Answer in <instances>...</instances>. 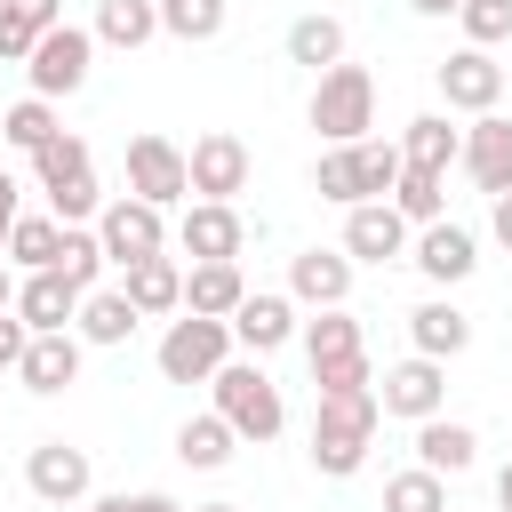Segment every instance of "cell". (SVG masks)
I'll use <instances>...</instances> for the list:
<instances>
[{
	"mask_svg": "<svg viewBox=\"0 0 512 512\" xmlns=\"http://www.w3.org/2000/svg\"><path fill=\"white\" fill-rule=\"evenodd\" d=\"M472 456H480V432L472 424H456V416H424L416 424V464L424 472L456 480V472H472Z\"/></svg>",
	"mask_w": 512,
	"mask_h": 512,
	"instance_id": "obj_23",
	"label": "cell"
},
{
	"mask_svg": "<svg viewBox=\"0 0 512 512\" xmlns=\"http://www.w3.org/2000/svg\"><path fill=\"white\" fill-rule=\"evenodd\" d=\"M400 144H376V136H360V144H328L320 152V168H312V192L320 200H336V208H360V200H392V184H400Z\"/></svg>",
	"mask_w": 512,
	"mask_h": 512,
	"instance_id": "obj_2",
	"label": "cell"
},
{
	"mask_svg": "<svg viewBox=\"0 0 512 512\" xmlns=\"http://www.w3.org/2000/svg\"><path fill=\"white\" fill-rule=\"evenodd\" d=\"M160 32L168 40H216L224 32V0H160Z\"/></svg>",
	"mask_w": 512,
	"mask_h": 512,
	"instance_id": "obj_37",
	"label": "cell"
},
{
	"mask_svg": "<svg viewBox=\"0 0 512 512\" xmlns=\"http://www.w3.org/2000/svg\"><path fill=\"white\" fill-rule=\"evenodd\" d=\"M32 176H40V192H64V184H80V176H96V168H88V144H80V136H48V144L32 152Z\"/></svg>",
	"mask_w": 512,
	"mask_h": 512,
	"instance_id": "obj_32",
	"label": "cell"
},
{
	"mask_svg": "<svg viewBox=\"0 0 512 512\" xmlns=\"http://www.w3.org/2000/svg\"><path fill=\"white\" fill-rule=\"evenodd\" d=\"M288 64H312V80H320L328 64H344V24H336L328 8L296 16V24H288Z\"/></svg>",
	"mask_w": 512,
	"mask_h": 512,
	"instance_id": "obj_29",
	"label": "cell"
},
{
	"mask_svg": "<svg viewBox=\"0 0 512 512\" xmlns=\"http://www.w3.org/2000/svg\"><path fill=\"white\" fill-rule=\"evenodd\" d=\"M312 128L328 144H360L376 128V80H368V64H328L312 80Z\"/></svg>",
	"mask_w": 512,
	"mask_h": 512,
	"instance_id": "obj_4",
	"label": "cell"
},
{
	"mask_svg": "<svg viewBox=\"0 0 512 512\" xmlns=\"http://www.w3.org/2000/svg\"><path fill=\"white\" fill-rule=\"evenodd\" d=\"M16 288H24V280H16V272H8V256H0V312H16Z\"/></svg>",
	"mask_w": 512,
	"mask_h": 512,
	"instance_id": "obj_45",
	"label": "cell"
},
{
	"mask_svg": "<svg viewBox=\"0 0 512 512\" xmlns=\"http://www.w3.org/2000/svg\"><path fill=\"white\" fill-rule=\"evenodd\" d=\"M160 376L168 384H208L224 360H232V320H200V312H184V320H168L160 328Z\"/></svg>",
	"mask_w": 512,
	"mask_h": 512,
	"instance_id": "obj_5",
	"label": "cell"
},
{
	"mask_svg": "<svg viewBox=\"0 0 512 512\" xmlns=\"http://www.w3.org/2000/svg\"><path fill=\"white\" fill-rule=\"evenodd\" d=\"M80 352H88V344H80L72 328H56V336H32V352H24V368H16V376H24V392H40V400H48V392L80 384Z\"/></svg>",
	"mask_w": 512,
	"mask_h": 512,
	"instance_id": "obj_22",
	"label": "cell"
},
{
	"mask_svg": "<svg viewBox=\"0 0 512 512\" xmlns=\"http://www.w3.org/2000/svg\"><path fill=\"white\" fill-rule=\"evenodd\" d=\"M176 248H184L192 264H240L248 224H240V208H232V200H192V208H184V224H176Z\"/></svg>",
	"mask_w": 512,
	"mask_h": 512,
	"instance_id": "obj_9",
	"label": "cell"
},
{
	"mask_svg": "<svg viewBox=\"0 0 512 512\" xmlns=\"http://www.w3.org/2000/svg\"><path fill=\"white\" fill-rule=\"evenodd\" d=\"M208 392H216V416L248 440V448H264V440H280V424H288V400H280V384L256 368V360H224L216 376H208Z\"/></svg>",
	"mask_w": 512,
	"mask_h": 512,
	"instance_id": "obj_3",
	"label": "cell"
},
{
	"mask_svg": "<svg viewBox=\"0 0 512 512\" xmlns=\"http://www.w3.org/2000/svg\"><path fill=\"white\" fill-rule=\"evenodd\" d=\"M192 512H240V504H192Z\"/></svg>",
	"mask_w": 512,
	"mask_h": 512,
	"instance_id": "obj_47",
	"label": "cell"
},
{
	"mask_svg": "<svg viewBox=\"0 0 512 512\" xmlns=\"http://www.w3.org/2000/svg\"><path fill=\"white\" fill-rule=\"evenodd\" d=\"M16 320H24L32 336H56V328L80 320V288H72L64 272H24V288H16Z\"/></svg>",
	"mask_w": 512,
	"mask_h": 512,
	"instance_id": "obj_19",
	"label": "cell"
},
{
	"mask_svg": "<svg viewBox=\"0 0 512 512\" xmlns=\"http://www.w3.org/2000/svg\"><path fill=\"white\" fill-rule=\"evenodd\" d=\"M440 104L448 112H496L504 104V64H496V48H456L448 64H440Z\"/></svg>",
	"mask_w": 512,
	"mask_h": 512,
	"instance_id": "obj_12",
	"label": "cell"
},
{
	"mask_svg": "<svg viewBox=\"0 0 512 512\" xmlns=\"http://www.w3.org/2000/svg\"><path fill=\"white\" fill-rule=\"evenodd\" d=\"M312 392H320V408H312V472L352 480L368 464L384 400H376V384H312Z\"/></svg>",
	"mask_w": 512,
	"mask_h": 512,
	"instance_id": "obj_1",
	"label": "cell"
},
{
	"mask_svg": "<svg viewBox=\"0 0 512 512\" xmlns=\"http://www.w3.org/2000/svg\"><path fill=\"white\" fill-rule=\"evenodd\" d=\"M48 272H64L80 296L96 288V272H104V240H96V224H64V248H56V264Z\"/></svg>",
	"mask_w": 512,
	"mask_h": 512,
	"instance_id": "obj_34",
	"label": "cell"
},
{
	"mask_svg": "<svg viewBox=\"0 0 512 512\" xmlns=\"http://www.w3.org/2000/svg\"><path fill=\"white\" fill-rule=\"evenodd\" d=\"M288 296L312 304V312H336V304L352 296V256H344V248H304V256H288Z\"/></svg>",
	"mask_w": 512,
	"mask_h": 512,
	"instance_id": "obj_18",
	"label": "cell"
},
{
	"mask_svg": "<svg viewBox=\"0 0 512 512\" xmlns=\"http://www.w3.org/2000/svg\"><path fill=\"white\" fill-rule=\"evenodd\" d=\"M24 488H32L40 504H88L96 464H88V448H72V440H40V448L24 456Z\"/></svg>",
	"mask_w": 512,
	"mask_h": 512,
	"instance_id": "obj_11",
	"label": "cell"
},
{
	"mask_svg": "<svg viewBox=\"0 0 512 512\" xmlns=\"http://www.w3.org/2000/svg\"><path fill=\"white\" fill-rule=\"evenodd\" d=\"M344 256H352V264H392V256H408V216H400L392 200L344 208Z\"/></svg>",
	"mask_w": 512,
	"mask_h": 512,
	"instance_id": "obj_15",
	"label": "cell"
},
{
	"mask_svg": "<svg viewBox=\"0 0 512 512\" xmlns=\"http://www.w3.org/2000/svg\"><path fill=\"white\" fill-rule=\"evenodd\" d=\"M392 208H400L408 224H440V216H448V176H432V168H400Z\"/></svg>",
	"mask_w": 512,
	"mask_h": 512,
	"instance_id": "obj_31",
	"label": "cell"
},
{
	"mask_svg": "<svg viewBox=\"0 0 512 512\" xmlns=\"http://www.w3.org/2000/svg\"><path fill=\"white\" fill-rule=\"evenodd\" d=\"M504 512H512V504H504Z\"/></svg>",
	"mask_w": 512,
	"mask_h": 512,
	"instance_id": "obj_49",
	"label": "cell"
},
{
	"mask_svg": "<svg viewBox=\"0 0 512 512\" xmlns=\"http://www.w3.org/2000/svg\"><path fill=\"white\" fill-rule=\"evenodd\" d=\"M32 48H40V32H32V24L0 0V64H32Z\"/></svg>",
	"mask_w": 512,
	"mask_h": 512,
	"instance_id": "obj_39",
	"label": "cell"
},
{
	"mask_svg": "<svg viewBox=\"0 0 512 512\" xmlns=\"http://www.w3.org/2000/svg\"><path fill=\"white\" fill-rule=\"evenodd\" d=\"M128 192L136 200H152V208H176V200H192V168H184V152L168 144V136H128Z\"/></svg>",
	"mask_w": 512,
	"mask_h": 512,
	"instance_id": "obj_8",
	"label": "cell"
},
{
	"mask_svg": "<svg viewBox=\"0 0 512 512\" xmlns=\"http://www.w3.org/2000/svg\"><path fill=\"white\" fill-rule=\"evenodd\" d=\"M456 168L472 176V192L504 200V192H512V120H504V112H480V120L464 128V160H456Z\"/></svg>",
	"mask_w": 512,
	"mask_h": 512,
	"instance_id": "obj_13",
	"label": "cell"
},
{
	"mask_svg": "<svg viewBox=\"0 0 512 512\" xmlns=\"http://www.w3.org/2000/svg\"><path fill=\"white\" fill-rule=\"evenodd\" d=\"M120 288H128V304H136L144 320L184 312V264H176V256H144V264H128V272H120Z\"/></svg>",
	"mask_w": 512,
	"mask_h": 512,
	"instance_id": "obj_25",
	"label": "cell"
},
{
	"mask_svg": "<svg viewBox=\"0 0 512 512\" xmlns=\"http://www.w3.org/2000/svg\"><path fill=\"white\" fill-rule=\"evenodd\" d=\"M0 136H8L16 152H40V144H48V136H64V128H56V104H48V96H24V104H8V112H0Z\"/></svg>",
	"mask_w": 512,
	"mask_h": 512,
	"instance_id": "obj_36",
	"label": "cell"
},
{
	"mask_svg": "<svg viewBox=\"0 0 512 512\" xmlns=\"http://www.w3.org/2000/svg\"><path fill=\"white\" fill-rule=\"evenodd\" d=\"M488 224H496V240H504V248H512V192H504V200H496V208H488Z\"/></svg>",
	"mask_w": 512,
	"mask_h": 512,
	"instance_id": "obj_43",
	"label": "cell"
},
{
	"mask_svg": "<svg viewBox=\"0 0 512 512\" xmlns=\"http://www.w3.org/2000/svg\"><path fill=\"white\" fill-rule=\"evenodd\" d=\"M240 296H248L240 264H192L184 272V312H200V320H232Z\"/></svg>",
	"mask_w": 512,
	"mask_h": 512,
	"instance_id": "obj_26",
	"label": "cell"
},
{
	"mask_svg": "<svg viewBox=\"0 0 512 512\" xmlns=\"http://www.w3.org/2000/svg\"><path fill=\"white\" fill-rule=\"evenodd\" d=\"M504 8H512V0H504Z\"/></svg>",
	"mask_w": 512,
	"mask_h": 512,
	"instance_id": "obj_48",
	"label": "cell"
},
{
	"mask_svg": "<svg viewBox=\"0 0 512 512\" xmlns=\"http://www.w3.org/2000/svg\"><path fill=\"white\" fill-rule=\"evenodd\" d=\"M416 16H464V0H408Z\"/></svg>",
	"mask_w": 512,
	"mask_h": 512,
	"instance_id": "obj_44",
	"label": "cell"
},
{
	"mask_svg": "<svg viewBox=\"0 0 512 512\" xmlns=\"http://www.w3.org/2000/svg\"><path fill=\"white\" fill-rule=\"evenodd\" d=\"M384 512H448V480L424 472V464H408V472L384 480Z\"/></svg>",
	"mask_w": 512,
	"mask_h": 512,
	"instance_id": "obj_35",
	"label": "cell"
},
{
	"mask_svg": "<svg viewBox=\"0 0 512 512\" xmlns=\"http://www.w3.org/2000/svg\"><path fill=\"white\" fill-rule=\"evenodd\" d=\"M96 240H104V264H144V256H168V208H152V200H136V192H120V200H104V216H96Z\"/></svg>",
	"mask_w": 512,
	"mask_h": 512,
	"instance_id": "obj_7",
	"label": "cell"
},
{
	"mask_svg": "<svg viewBox=\"0 0 512 512\" xmlns=\"http://www.w3.org/2000/svg\"><path fill=\"white\" fill-rule=\"evenodd\" d=\"M496 504H512V464H504V472H496Z\"/></svg>",
	"mask_w": 512,
	"mask_h": 512,
	"instance_id": "obj_46",
	"label": "cell"
},
{
	"mask_svg": "<svg viewBox=\"0 0 512 512\" xmlns=\"http://www.w3.org/2000/svg\"><path fill=\"white\" fill-rule=\"evenodd\" d=\"M376 400H384V416H408V424L440 416V408H448V360H424V352H408L400 368H384Z\"/></svg>",
	"mask_w": 512,
	"mask_h": 512,
	"instance_id": "obj_10",
	"label": "cell"
},
{
	"mask_svg": "<svg viewBox=\"0 0 512 512\" xmlns=\"http://www.w3.org/2000/svg\"><path fill=\"white\" fill-rule=\"evenodd\" d=\"M56 248H64V224H56V216H16V232H8V264L48 272V264H56Z\"/></svg>",
	"mask_w": 512,
	"mask_h": 512,
	"instance_id": "obj_33",
	"label": "cell"
},
{
	"mask_svg": "<svg viewBox=\"0 0 512 512\" xmlns=\"http://www.w3.org/2000/svg\"><path fill=\"white\" fill-rule=\"evenodd\" d=\"M408 264H416L432 288H456V280H472V272H480V240H472L464 224H448V216H440V224H424V232H416Z\"/></svg>",
	"mask_w": 512,
	"mask_h": 512,
	"instance_id": "obj_16",
	"label": "cell"
},
{
	"mask_svg": "<svg viewBox=\"0 0 512 512\" xmlns=\"http://www.w3.org/2000/svg\"><path fill=\"white\" fill-rule=\"evenodd\" d=\"M184 168H192V192H200V200H232V192H248V144H240L232 128H208V136L184 152Z\"/></svg>",
	"mask_w": 512,
	"mask_h": 512,
	"instance_id": "obj_14",
	"label": "cell"
},
{
	"mask_svg": "<svg viewBox=\"0 0 512 512\" xmlns=\"http://www.w3.org/2000/svg\"><path fill=\"white\" fill-rule=\"evenodd\" d=\"M400 160H408V168L448 176V168L464 160V128H448V112H416V120L400 128Z\"/></svg>",
	"mask_w": 512,
	"mask_h": 512,
	"instance_id": "obj_24",
	"label": "cell"
},
{
	"mask_svg": "<svg viewBox=\"0 0 512 512\" xmlns=\"http://www.w3.org/2000/svg\"><path fill=\"white\" fill-rule=\"evenodd\" d=\"M464 48H496V40H512V8L504 0H464Z\"/></svg>",
	"mask_w": 512,
	"mask_h": 512,
	"instance_id": "obj_38",
	"label": "cell"
},
{
	"mask_svg": "<svg viewBox=\"0 0 512 512\" xmlns=\"http://www.w3.org/2000/svg\"><path fill=\"white\" fill-rule=\"evenodd\" d=\"M368 344H360V320L336 304V312H320V320H304V360L312 368H336V360H360Z\"/></svg>",
	"mask_w": 512,
	"mask_h": 512,
	"instance_id": "obj_30",
	"label": "cell"
},
{
	"mask_svg": "<svg viewBox=\"0 0 512 512\" xmlns=\"http://www.w3.org/2000/svg\"><path fill=\"white\" fill-rule=\"evenodd\" d=\"M232 448H240V432H232V424H224L216 408H208V416H184V424H176V456H184L192 472H224V464H232Z\"/></svg>",
	"mask_w": 512,
	"mask_h": 512,
	"instance_id": "obj_27",
	"label": "cell"
},
{
	"mask_svg": "<svg viewBox=\"0 0 512 512\" xmlns=\"http://www.w3.org/2000/svg\"><path fill=\"white\" fill-rule=\"evenodd\" d=\"M136 304H128V288H88L80 296V320H72V336L80 344H96V352H112V344H128L136 336Z\"/></svg>",
	"mask_w": 512,
	"mask_h": 512,
	"instance_id": "obj_21",
	"label": "cell"
},
{
	"mask_svg": "<svg viewBox=\"0 0 512 512\" xmlns=\"http://www.w3.org/2000/svg\"><path fill=\"white\" fill-rule=\"evenodd\" d=\"M24 352H32V328L16 312H0V368H24Z\"/></svg>",
	"mask_w": 512,
	"mask_h": 512,
	"instance_id": "obj_40",
	"label": "cell"
},
{
	"mask_svg": "<svg viewBox=\"0 0 512 512\" xmlns=\"http://www.w3.org/2000/svg\"><path fill=\"white\" fill-rule=\"evenodd\" d=\"M16 216H24V208H16V176L0 168V256H8V232H16Z\"/></svg>",
	"mask_w": 512,
	"mask_h": 512,
	"instance_id": "obj_42",
	"label": "cell"
},
{
	"mask_svg": "<svg viewBox=\"0 0 512 512\" xmlns=\"http://www.w3.org/2000/svg\"><path fill=\"white\" fill-rule=\"evenodd\" d=\"M88 64H96V32L88 24H56V32H40V48H32V64H24V80H32V96H80L88 88Z\"/></svg>",
	"mask_w": 512,
	"mask_h": 512,
	"instance_id": "obj_6",
	"label": "cell"
},
{
	"mask_svg": "<svg viewBox=\"0 0 512 512\" xmlns=\"http://www.w3.org/2000/svg\"><path fill=\"white\" fill-rule=\"evenodd\" d=\"M96 48H144L160 32V0H96Z\"/></svg>",
	"mask_w": 512,
	"mask_h": 512,
	"instance_id": "obj_28",
	"label": "cell"
},
{
	"mask_svg": "<svg viewBox=\"0 0 512 512\" xmlns=\"http://www.w3.org/2000/svg\"><path fill=\"white\" fill-rule=\"evenodd\" d=\"M408 344H416L424 360H456V352L472 344V312L448 304V296H424V304L408 312Z\"/></svg>",
	"mask_w": 512,
	"mask_h": 512,
	"instance_id": "obj_20",
	"label": "cell"
},
{
	"mask_svg": "<svg viewBox=\"0 0 512 512\" xmlns=\"http://www.w3.org/2000/svg\"><path fill=\"white\" fill-rule=\"evenodd\" d=\"M8 8H16L32 32H56V24H64V0H8Z\"/></svg>",
	"mask_w": 512,
	"mask_h": 512,
	"instance_id": "obj_41",
	"label": "cell"
},
{
	"mask_svg": "<svg viewBox=\"0 0 512 512\" xmlns=\"http://www.w3.org/2000/svg\"><path fill=\"white\" fill-rule=\"evenodd\" d=\"M288 336H304V320H296V296L248 288V296H240V312H232V344H248V352L264 360V352H280Z\"/></svg>",
	"mask_w": 512,
	"mask_h": 512,
	"instance_id": "obj_17",
	"label": "cell"
}]
</instances>
